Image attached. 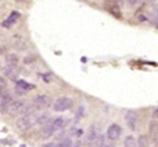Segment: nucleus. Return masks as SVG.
<instances>
[{"mask_svg":"<svg viewBox=\"0 0 158 147\" xmlns=\"http://www.w3.org/2000/svg\"><path fill=\"white\" fill-rule=\"evenodd\" d=\"M5 72V76L8 77L9 79L11 80H16L20 76V67L18 65H7V67L5 68L3 70Z\"/></svg>","mask_w":158,"mask_h":147,"instance_id":"5","label":"nucleus"},{"mask_svg":"<svg viewBox=\"0 0 158 147\" xmlns=\"http://www.w3.org/2000/svg\"><path fill=\"white\" fill-rule=\"evenodd\" d=\"M33 88H34V86L27 84L26 81H23V80H20V81H18V84H16V90L21 93H26L27 91L31 90Z\"/></svg>","mask_w":158,"mask_h":147,"instance_id":"13","label":"nucleus"},{"mask_svg":"<svg viewBox=\"0 0 158 147\" xmlns=\"http://www.w3.org/2000/svg\"><path fill=\"white\" fill-rule=\"evenodd\" d=\"M49 121V116L47 114H42L40 115V116L37 117V119H36V123H38V125H46L47 122Z\"/></svg>","mask_w":158,"mask_h":147,"instance_id":"19","label":"nucleus"},{"mask_svg":"<svg viewBox=\"0 0 158 147\" xmlns=\"http://www.w3.org/2000/svg\"><path fill=\"white\" fill-rule=\"evenodd\" d=\"M5 91H6V88H3V87H0V94H2Z\"/></svg>","mask_w":158,"mask_h":147,"instance_id":"24","label":"nucleus"},{"mask_svg":"<svg viewBox=\"0 0 158 147\" xmlns=\"http://www.w3.org/2000/svg\"><path fill=\"white\" fill-rule=\"evenodd\" d=\"M6 61H7V65H18L19 63V57L16 54H8L6 57Z\"/></svg>","mask_w":158,"mask_h":147,"instance_id":"15","label":"nucleus"},{"mask_svg":"<svg viewBox=\"0 0 158 147\" xmlns=\"http://www.w3.org/2000/svg\"><path fill=\"white\" fill-rule=\"evenodd\" d=\"M121 134V129L118 125H112L107 129V137L110 141H116Z\"/></svg>","mask_w":158,"mask_h":147,"instance_id":"7","label":"nucleus"},{"mask_svg":"<svg viewBox=\"0 0 158 147\" xmlns=\"http://www.w3.org/2000/svg\"><path fill=\"white\" fill-rule=\"evenodd\" d=\"M123 145H125L126 147H133V146H135V145H136L135 138H134L132 135H128L127 137L125 138Z\"/></svg>","mask_w":158,"mask_h":147,"instance_id":"17","label":"nucleus"},{"mask_svg":"<svg viewBox=\"0 0 158 147\" xmlns=\"http://www.w3.org/2000/svg\"><path fill=\"white\" fill-rule=\"evenodd\" d=\"M12 102V96L10 93L5 92L2 94H0V107L1 108H7V106Z\"/></svg>","mask_w":158,"mask_h":147,"instance_id":"12","label":"nucleus"},{"mask_svg":"<svg viewBox=\"0 0 158 147\" xmlns=\"http://www.w3.org/2000/svg\"><path fill=\"white\" fill-rule=\"evenodd\" d=\"M0 87H3V88L7 87V82H6V80L1 77H0Z\"/></svg>","mask_w":158,"mask_h":147,"instance_id":"22","label":"nucleus"},{"mask_svg":"<svg viewBox=\"0 0 158 147\" xmlns=\"http://www.w3.org/2000/svg\"><path fill=\"white\" fill-rule=\"evenodd\" d=\"M51 104V99L47 95H37L33 100V106L35 109H44L49 107Z\"/></svg>","mask_w":158,"mask_h":147,"instance_id":"3","label":"nucleus"},{"mask_svg":"<svg viewBox=\"0 0 158 147\" xmlns=\"http://www.w3.org/2000/svg\"><path fill=\"white\" fill-rule=\"evenodd\" d=\"M51 123H52L53 128H54V130L56 131V130H60L61 128H63L64 125V119L63 118H55L54 120L51 121Z\"/></svg>","mask_w":158,"mask_h":147,"instance_id":"16","label":"nucleus"},{"mask_svg":"<svg viewBox=\"0 0 158 147\" xmlns=\"http://www.w3.org/2000/svg\"><path fill=\"white\" fill-rule=\"evenodd\" d=\"M36 119H37V116H36L34 112L23 115L18 120V122H16V127H18L19 130H21V131H26V130L31 129V128L35 125Z\"/></svg>","mask_w":158,"mask_h":147,"instance_id":"1","label":"nucleus"},{"mask_svg":"<svg viewBox=\"0 0 158 147\" xmlns=\"http://www.w3.org/2000/svg\"><path fill=\"white\" fill-rule=\"evenodd\" d=\"M106 9L110 12H112L114 15H117V16L120 15V14H119V8L115 0H106Z\"/></svg>","mask_w":158,"mask_h":147,"instance_id":"11","label":"nucleus"},{"mask_svg":"<svg viewBox=\"0 0 158 147\" xmlns=\"http://www.w3.org/2000/svg\"><path fill=\"white\" fill-rule=\"evenodd\" d=\"M152 116H153V118L158 119V108H157V109L154 110V112H153V115H152Z\"/></svg>","mask_w":158,"mask_h":147,"instance_id":"23","label":"nucleus"},{"mask_svg":"<svg viewBox=\"0 0 158 147\" xmlns=\"http://www.w3.org/2000/svg\"><path fill=\"white\" fill-rule=\"evenodd\" d=\"M18 18H19V13H16V12H13V13H12L11 15L9 16V18H8V20H6L5 22L2 23V26L6 27V28H9V27H11L12 25H13L14 23L16 22Z\"/></svg>","mask_w":158,"mask_h":147,"instance_id":"14","label":"nucleus"},{"mask_svg":"<svg viewBox=\"0 0 158 147\" xmlns=\"http://www.w3.org/2000/svg\"><path fill=\"white\" fill-rule=\"evenodd\" d=\"M54 131H55V130H54V128H53L51 121H48L46 125H44L42 129L40 130V136H41L42 138H44V140H47V138H50L51 136L53 135Z\"/></svg>","mask_w":158,"mask_h":147,"instance_id":"8","label":"nucleus"},{"mask_svg":"<svg viewBox=\"0 0 158 147\" xmlns=\"http://www.w3.org/2000/svg\"><path fill=\"white\" fill-rule=\"evenodd\" d=\"M74 105V102L69 97H60L53 104V109L55 112H66L70 109Z\"/></svg>","mask_w":158,"mask_h":147,"instance_id":"2","label":"nucleus"},{"mask_svg":"<svg viewBox=\"0 0 158 147\" xmlns=\"http://www.w3.org/2000/svg\"><path fill=\"white\" fill-rule=\"evenodd\" d=\"M149 140L158 146V123L155 121L149 123Z\"/></svg>","mask_w":158,"mask_h":147,"instance_id":"9","label":"nucleus"},{"mask_svg":"<svg viewBox=\"0 0 158 147\" xmlns=\"http://www.w3.org/2000/svg\"><path fill=\"white\" fill-rule=\"evenodd\" d=\"M99 136H100V125H97V123H93V125H91L90 130H89L88 143L89 144H93L94 142H97Z\"/></svg>","mask_w":158,"mask_h":147,"instance_id":"6","label":"nucleus"},{"mask_svg":"<svg viewBox=\"0 0 158 147\" xmlns=\"http://www.w3.org/2000/svg\"><path fill=\"white\" fill-rule=\"evenodd\" d=\"M127 1H128V3L131 6V7H134V6L140 5L142 0H127Z\"/></svg>","mask_w":158,"mask_h":147,"instance_id":"21","label":"nucleus"},{"mask_svg":"<svg viewBox=\"0 0 158 147\" xmlns=\"http://www.w3.org/2000/svg\"><path fill=\"white\" fill-rule=\"evenodd\" d=\"M57 146L60 147H68V146H73V142L69 138H65V140L62 141L60 144H57Z\"/></svg>","mask_w":158,"mask_h":147,"instance_id":"20","label":"nucleus"},{"mask_svg":"<svg viewBox=\"0 0 158 147\" xmlns=\"http://www.w3.org/2000/svg\"><path fill=\"white\" fill-rule=\"evenodd\" d=\"M138 145L139 146H142V147L148 146L149 145V138L147 137L146 135H141L138 140Z\"/></svg>","mask_w":158,"mask_h":147,"instance_id":"18","label":"nucleus"},{"mask_svg":"<svg viewBox=\"0 0 158 147\" xmlns=\"http://www.w3.org/2000/svg\"><path fill=\"white\" fill-rule=\"evenodd\" d=\"M18 2H28L29 0H16Z\"/></svg>","mask_w":158,"mask_h":147,"instance_id":"25","label":"nucleus"},{"mask_svg":"<svg viewBox=\"0 0 158 147\" xmlns=\"http://www.w3.org/2000/svg\"><path fill=\"white\" fill-rule=\"evenodd\" d=\"M2 69V64H1V62H0V70Z\"/></svg>","mask_w":158,"mask_h":147,"instance_id":"26","label":"nucleus"},{"mask_svg":"<svg viewBox=\"0 0 158 147\" xmlns=\"http://www.w3.org/2000/svg\"><path fill=\"white\" fill-rule=\"evenodd\" d=\"M25 103L23 101H14L11 102L6 108V112L10 115V116H16V115H21L23 107H24Z\"/></svg>","mask_w":158,"mask_h":147,"instance_id":"4","label":"nucleus"},{"mask_svg":"<svg viewBox=\"0 0 158 147\" xmlns=\"http://www.w3.org/2000/svg\"><path fill=\"white\" fill-rule=\"evenodd\" d=\"M125 119L127 121V125L128 127L130 128V130H135V127H136V115L134 112L132 110H128L125 115Z\"/></svg>","mask_w":158,"mask_h":147,"instance_id":"10","label":"nucleus"}]
</instances>
